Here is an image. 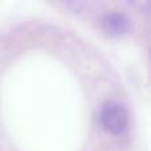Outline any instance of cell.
Wrapping results in <instances>:
<instances>
[{"mask_svg":"<svg viewBox=\"0 0 151 151\" xmlns=\"http://www.w3.org/2000/svg\"><path fill=\"white\" fill-rule=\"evenodd\" d=\"M102 25H104L106 33L111 35V36H119L127 31L129 23L127 19L121 13H109L105 16Z\"/></svg>","mask_w":151,"mask_h":151,"instance_id":"cell-2","label":"cell"},{"mask_svg":"<svg viewBox=\"0 0 151 151\" xmlns=\"http://www.w3.org/2000/svg\"><path fill=\"white\" fill-rule=\"evenodd\" d=\"M101 121L107 131L111 134H121L127 126V111L122 105L109 101L102 107Z\"/></svg>","mask_w":151,"mask_h":151,"instance_id":"cell-1","label":"cell"}]
</instances>
